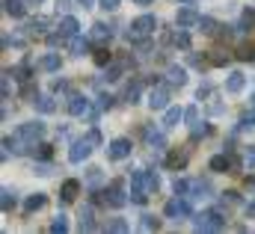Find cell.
Returning a JSON list of instances; mask_svg holds the SVG:
<instances>
[{
	"label": "cell",
	"mask_w": 255,
	"mask_h": 234,
	"mask_svg": "<svg viewBox=\"0 0 255 234\" xmlns=\"http://www.w3.org/2000/svg\"><path fill=\"white\" fill-rule=\"evenodd\" d=\"M45 136V124L42 121H27V124H21L18 130H15V139H18V145H36L39 139ZM24 151V148H21Z\"/></svg>",
	"instance_id": "1"
},
{
	"label": "cell",
	"mask_w": 255,
	"mask_h": 234,
	"mask_svg": "<svg viewBox=\"0 0 255 234\" xmlns=\"http://www.w3.org/2000/svg\"><path fill=\"white\" fill-rule=\"evenodd\" d=\"M193 226H196V232H223L226 229V217L220 211H205V214H199L193 220Z\"/></svg>",
	"instance_id": "2"
},
{
	"label": "cell",
	"mask_w": 255,
	"mask_h": 234,
	"mask_svg": "<svg viewBox=\"0 0 255 234\" xmlns=\"http://www.w3.org/2000/svg\"><path fill=\"white\" fill-rule=\"evenodd\" d=\"M154 30H157V18H154V15H139V18L130 24V33H128L125 39L128 42H136L139 36H151Z\"/></svg>",
	"instance_id": "3"
},
{
	"label": "cell",
	"mask_w": 255,
	"mask_h": 234,
	"mask_svg": "<svg viewBox=\"0 0 255 234\" xmlns=\"http://www.w3.org/2000/svg\"><path fill=\"white\" fill-rule=\"evenodd\" d=\"M163 214L166 217H172V220H184V217H190L193 214V205L190 199H172V202H166V208H163Z\"/></svg>",
	"instance_id": "4"
},
{
	"label": "cell",
	"mask_w": 255,
	"mask_h": 234,
	"mask_svg": "<svg viewBox=\"0 0 255 234\" xmlns=\"http://www.w3.org/2000/svg\"><path fill=\"white\" fill-rule=\"evenodd\" d=\"M130 184H133V187H139V190H145V193H154V190L160 187V181H157L154 172H142V169L130 172Z\"/></svg>",
	"instance_id": "5"
},
{
	"label": "cell",
	"mask_w": 255,
	"mask_h": 234,
	"mask_svg": "<svg viewBox=\"0 0 255 234\" xmlns=\"http://www.w3.org/2000/svg\"><path fill=\"white\" fill-rule=\"evenodd\" d=\"M148 107H151V110H166V107H169V86L157 83V86L148 92Z\"/></svg>",
	"instance_id": "6"
},
{
	"label": "cell",
	"mask_w": 255,
	"mask_h": 234,
	"mask_svg": "<svg viewBox=\"0 0 255 234\" xmlns=\"http://www.w3.org/2000/svg\"><path fill=\"white\" fill-rule=\"evenodd\" d=\"M92 145H95V142H92L89 136H86V139H77V142H71L68 160H71V163H83V160H86V157L92 154Z\"/></svg>",
	"instance_id": "7"
},
{
	"label": "cell",
	"mask_w": 255,
	"mask_h": 234,
	"mask_svg": "<svg viewBox=\"0 0 255 234\" xmlns=\"http://www.w3.org/2000/svg\"><path fill=\"white\" fill-rule=\"evenodd\" d=\"M104 202H107L110 208H125V205H128V196H125V190H122V181H113V184L107 187Z\"/></svg>",
	"instance_id": "8"
},
{
	"label": "cell",
	"mask_w": 255,
	"mask_h": 234,
	"mask_svg": "<svg viewBox=\"0 0 255 234\" xmlns=\"http://www.w3.org/2000/svg\"><path fill=\"white\" fill-rule=\"evenodd\" d=\"M130 148H133V145H130V139H125V136H119V139H113V142H110L107 154H110L113 160H125L128 154H130Z\"/></svg>",
	"instance_id": "9"
},
{
	"label": "cell",
	"mask_w": 255,
	"mask_h": 234,
	"mask_svg": "<svg viewBox=\"0 0 255 234\" xmlns=\"http://www.w3.org/2000/svg\"><path fill=\"white\" fill-rule=\"evenodd\" d=\"M68 113H71V116H86V113H89V101H86L83 95H71V98H68Z\"/></svg>",
	"instance_id": "10"
},
{
	"label": "cell",
	"mask_w": 255,
	"mask_h": 234,
	"mask_svg": "<svg viewBox=\"0 0 255 234\" xmlns=\"http://www.w3.org/2000/svg\"><path fill=\"white\" fill-rule=\"evenodd\" d=\"M181 118H184V110H181V107H166V113H163V121H160V124H163V130H172Z\"/></svg>",
	"instance_id": "11"
},
{
	"label": "cell",
	"mask_w": 255,
	"mask_h": 234,
	"mask_svg": "<svg viewBox=\"0 0 255 234\" xmlns=\"http://www.w3.org/2000/svg\"><path fill=\"white\" fill-rule=\"evenodd\" d=\"M175 24H178V27H184V30H187V27H196V24H199V12L190 9V6H187V9H181V12H178V18H175Z\"/></svg>",
	"instance_id": "12"
},
{
	"label": "cell",
	"mask_w": 255,
	"mask_h": 234,
	"mask_svg": "<svg viewBox=\"0 0 255 234\" xmlns=\"http://www.w3.org/2000/svg\"><path fill=\"white\" fill-rule=\"evenodd\" d=\"M68 48H71V54H74V57H83V54H89V39H83V36L77 33V36H71V39H68Z\"/></svg>",
	"instance_id": "13"
},
{
	"label": "cell",
	"mask_w": 255,
	"mask_h": 234,
	"mask_svg": "<svg viewBox=\"0 0 255 234\" xmlns=\"http://www.w3.org/2000/svg\"><path fill=\"white\" fill-rule=\"evenodd\" d=\"M80 232H95V214H92V205H83V208H80Z\"/></svg>",
	"instance_id": "14"
},
{
	"label": "cell",
	"mask_w": 255,
	"mask_h": 234,
	"mask_svg": "<svg viewBox=\"0 0 255 234\" xmlns=\"http://www.w3.org/2000/svg\"><path fill=\"white\" fill-rule=\"evenodd\" d=\"M3 12L12 18H21L27 12V0H3Z\"/></svg>",
	"instance_id": "15"
},
{
	"label": "cell",
	"mask_w": 255,
	"mask_h": 234,
	"mask_svg": "<svg viewBox=\"0 0 255 234\" xmlns=\"http://www.w3.org/2000/svg\"><path fill=\"white\" fill-rule=\"evenodd\" d=\"M139 95H142V83L133 77V80L125 86V101H128V104H136V101H139Z\"/></svg>",
	"instance_id": "16"
},
{
	"label": "cell",
	"mask_w": 255,
	"mask_h": 234,
	"mask_svg": "<svg viewBox=\"0 0 255 234\" xmlns=\"http://www.w3.org/2000/svg\"><path fill=\"white\" fill-rule=\"evenodd\" d=\"M166 77H169V83H172V86H184V83H187V71H184L181 65H169Z\"/></svg>",
	"instance_id": "17"
},
{
	"label": "cell",
	"mask_w": 255,
	"mask_h": 234,
	"mask_svg": "<svg viewBox=\"0 0 255 234\" xmlns=\"http://www.w3.org/2000/svg\"><path fill=\"white\" fill-rule=\"evenodd\" d=\"M33 104H36V110H39V113H45V116L57 110V104H54V98H51V95H36V98H33Z\"/></svg>",
	"instance_id": "18"
},
{
	"label": "cell",
	"mask_w": 255,
	"mask_h": 234,
	"mask_svg": "<svg viewBox=\"0 0 255 234\" xmlns=\"http://www.w3.org/2000/svg\"><path fill=\"white\" fill-rule=\"evenodd\" d=\"M77 30H80V24H77V18H71V15H65L63 21H60V33H63L65 39H71V36H77Z\"/></svg>",
	"instance_id": "19"
},
{
	"label": "cell",
	"mask_w": 255,
	"mask_h": 234,
	"mask_svg": "<svg viewBox=\"0 0 255 234\" xmlns=\"http://www.w3.org/2000/svg\"><path fill=\"white\" fill-rule=\"evenodd\" d=\"M244 83H247V77H244L241 71H232V74H229V80H226V89L235 95V92H241V89H244Z\"/></svg>",
	"instance_id": "20"
},
{
	"label": "cell",
	"mask_w": 255,
	"mask_h": 234,
	"mask_svg": "<svg viewBox=\"0 0 255 234\" xmlns=\"http://www.w3.org/2000/svg\"><path fill=\"white\" fill-rule=\"evenodd\" d=\"M142 133H145V139H148V145H151V148H157V151H163V145H166V139H163V133H157L154 127H145Z\"/></svg>",
	"instance_id": "21"
},
{
	"label": "cell",
	"mask_w": 255,
	"mask_h": 234,
	"mask_svg": "<svg viewBox=\"0 0 255 234\" xmlns=\"http://www.w3.org/2000/svg\"><path fill=\"white\" fill-rule=\"evenodd\" d=\"M45 205H48V196H45V193H36V196H30V199H27L24 211H27V214H33V211H42Z\"/></svg>",
	"instance_id": "22"
},
{
	"label": "cell",
	"mask_w": 255,
	"mask_h": 234,
	"mask_svg": "<svg viewBox=\"0 0 255 234\" xmlns=\"http://www.w3.org/2000/svg\"><path fill=\"white\" fill-rule=\"evenodd\" d=\"M77 193H80V184L71 178V181H65V184H63V193H60V199L68 205V202H74V196H77Z\"/></svg>",
	"instance_id": "23"
},
{
	"label": "cell",
	"mask_w": 255,
	"mask_h": 234,
	"mask_svg": "<svg viewBox=\"0 0 255 234\" xmlns=\"http://www.w3.org/2000/svg\"><path fill=\"white\" fill-rule=\"evenodd\" d=\"M190 199H208V193H211V184L208 181H190Z\"/></svg>",
	"instance_id": "24"
},
{
	"label": "cell",
	"mask_w": 255,
	"mask_h": 234,
	"mask_svg": "<svg viewBox=\"0 0 255 234\" xmlns=\"http://www.w3.org/2000/svg\"><path fill=\"white\" fill-rule=\"evenodd\" d=\"M92 39H95V42H110V39H113V30H110L107 24H95V27H92Z\"/></svg>",
	"instance_id": "25"
},
{
	"label": "cell",
	"mask_w": 255,
	"mask_h": 234,
	"mask_svg": "<svg viewBox=\"0 0 255 234\" xmlns=\"http://www.w3.org/2000/svg\"><path fill=\"white\" fill-rule=\"evenodd\" d=\"M169 169H184L187 166V151H175V154H169Z\"/></svg>",
	"instance_id": "26"
},
{
	"label": "cell",
	"mask_w": 255,
	"mask_h": 234,
	"mask_svg": "<svg viewBox=\"0 0 255 234\" xmlns=\"http://www.w3.org/2000/svg\"><path fill=\"white\" fill-rule=\"evenodd\" d=\"M229 163H232V160H229V157H226V154H214V157H211V163H208V166H211V169H214V172H223V169H229Z\"/></svg>",
	"instance_id": "27"
},
{
	"label": "cell",
	"mask_w": 255,
	"mask_h": 234,
	"mask_svg": "<svg viewBox=\"0 0 255 234\" xmlns=\"http://www.w3.org/2000/svg\"><path fill=\"white\" fill-rule=\"evenodd\" d=\"M255 27V9H244V15H241V30L247 33V30H253Z\"/></svg>",
	"instance_id": "28"
},
{
	"label": "cell",
	"mask_w": 255,
	"mask_h": 234,
	"mask_svg": "<svg viewBox=\"0 0 255 234\" xmlns=\"http://www.w3.org/2000/svg\"><path fill=\"white\" fill-rule=\"evenodd\" d=\"M42 68L45 71H60V57L57 54H48V57L42 59Z\"/></svg>",
	"instance_id": "29"
},
{
	"label": "cell",
	"mask_w": 255,
	"mask_h": 234,
	"mask_svg": "<svg viewBox=\"0 0 255 234\" xmlns=\"http://www.w3.org/2000/svg\"><path fill=\"white\" fill-rule=\"evenodd\" d=\"M199 27H202V33H208V36H214V33L220 30L214 18H199Z\"/></svg>",
	"instance_id": "30"
},
{
	"label": "cell",
	"mask_w": 255,
	"mask_h": 234,
	"mask_svg": "<svg viewBox=\"0 0 255 234\" xmlns=\"http://www.w3.org/2000/svg\"><path fill=\"white\" fill-rule=\"evenodd\" d=\"M172 42H175L178 48H184V51H187V48H190V36H187V30L181 27V30H178L175 36H172Z\"/></svg>",
	"instance_id": "31"
},
{
	"label": "cell",
	"mask_w": 255,
	"mask_h": 234,
	"mask_svg": "<svg viewBox=\"0 0 255 234\" xmlns=\"http://www.w3.org/2000/svg\"><path fill=\"white\" fill-rule=\"evenodd\" d=\"M130 202H133V205H145V202H148V193L139 190V187H130Z\"/></svg>",
	"instance_id": "32"
},
{
	"label": "cell",
	"mask_w": 255,
	"mask_h": 234,
	"mask_svg": "<svg viewBox=\"0 0 255 234\" xmlns=\"http://www.w3.org/2000/svg\"><path fill=\"white\" fill-rule=\"evenodd\" d=\"M107 232H113V234H125V232H128V223L116 217V220H110V223H107Z\"/></svg>",
	"instance_id": "33"
},
{
	"label": "cell",
	"mask_w": 255,
	"mask_h": 234,
	"mask_svg": "<svg viewBox=\"0 0 255 234\" xmlns=\"http://www.w3.org/2000/svg\"><path fill=\"white\" fill-rule=\"evenodd\" d=\"M244 166H247L250 172H255V145L244 148Z\"/></svg>",
	"instance_id": "34"
},
{
	"label": "cell",
	"mask_w": 255,
	"mask_h": 234,
	"mask_svg": "<svg viewBox=\"0 0 255 234\" xmlns=\"http://www.w3.org/2000/svg\"><path fill=\"white\" fill-rule=\"evenodd\" d=\"M238 130H255V110L253 113H247V116L238 121Z\"/></svg>",
	"instance_id": "35"
},
{
	"label": "cell",
	"mask_w": 255,
	"mask_h": 234,
	"mask_svg": "<svg viewBox=\"0 0 255 234\" xmlns=\"http://www.w3.org/2000/svg\"><path fill=\"white\" fill-rule=\"evenodd\" d=\"M139 229H142V232H157V229H160V220H154V217H142Z\"/></svg>",
	"instance_id": "36"
},
{
	"label": "cell",
	"mask_w": 255,
	"mask_h": 234,
	"mask_svg": "<svg viewBox=\"0 0 255 234\" xmlns=\"http://www.w3.org/2000/svg\"><path fill=\"white\" fill-rule=\"evenodd\" d=\"M45 27H48V18H33L27 24V30H33V33H45Z\"/></svg>",
	"instance_id": "37"
},
{
	"label": "cell",
	"mask_w": 255,
	"mask_h": 234,
	"mask_svg": "<svg viewBox=\"0 0 255 234\" xmlns=\"http://www.w3.org/2000/svg\"><path fill=\"white\" fill-rule=\"evenodd\" d=\"M208 133H211V124H199V121L193 124V139H205Z\"/></svg>",
	"instance_id": "38"
},
{
	"label": "cell",
	"mask_w": 255,
	"mask_h": 234,
	"mask_svg": "<svg viewBox=\"0 0 255 234\" xmlns=\"http://www.w3.org/2000/svg\"><path fill=\"white\" fill-rule=\"evenodd\" d=\"M95 62H98V65H110V62H113L110 51H107V48H98V51H95Z\"/></svg>",
	"instance_id": "39"
},
{
	"label": "cell",
	"mask_w": 255,
	"mask_h": 234,
	"mask_svg": "<svg viewBox=\"0 0 255 234\" xmlns=\"http://www.w3.org/2000/svg\"><path fill=\"white\" fill-rule=\"evenodd\" d=\"M33 157H42V160H51V145H33Z\"/></svg>",
	"instance_id": "40"
},
{
	"label": "cell",
	"mask_w": 255,
	"mask_h": 234,
	"mask_svg": "<svg viewBox=\"0 0 255 234\" xmlns=\"http://www.w3.org/2000/svg\"><path fill=\"white\" fill-rule=\"evenodd\" d=\"M0 205H3V211H6V214L15 208V196H12V190H3V202H0Z\"/></svg>",
	"instance_id": "41"
},
{
	"label": "cell",
	"mask_w": 255,
	"mask_h": 234,
	"mask_svg": "<svg viewBox=\"0 0 255 234\" xmlns=\"http://www.w3.org/2000/svg\"><path fill=\"white\" fill-rule=\"evenodd\" d=\"M65 229H68V223H65V217L60 214V217H57V220L51 223V232H54V234H63Z\"/></svg>",
	"instance_id": "42"
},
{
	"label": "cell",
	"mask_w": 255,
	"mask_h": 234,
	"mask_svg": "<svg viewBox=\"0 0 255 234\" xmlns=\"http://www.w3.org/2000/svg\"><path fill=\"white\" fill-rule=\"evenodd\" d=\"M187 193H190V181L178 178V181H175V196H187Z\"/></svg>",
	"instance_id": "43"
},
{
	"label": "cell",
	"mask_w": 255,
	"mask_h": 234,
	"mask_svg": "<svg viewBox=\"0 0 255 234\" xmlns=\"http://www.w3.org/2000/svg\"><path fill=\"white\" fill-rule=\"evenodd\" d=\"M220 202H223V205H241L238 193H223V196H220Z\"/></svg>",
	"instance_id": "44"
},
{
	"label": "cell",
	"mask_w": 255,
	"mask_h": 234,
	"mask_svg": "<svg viewBox=\"0 0 255 234\" xmlns=\"http://www.w3.org/2000/svg\"><path fill=\"white\" fill-rule=\"evenodd\" d=\"M184 121L196 124V121H199V110H196V107H187V110H184Z\"/></svg>",
	"instance_id": "45"
},
{
	"label": "cell",
	"mask_w": 255,
	"mask_h": 234,
	"mask_svg": "<svg viewBox=\"0 0 255 234\" xmlns=\"http://www.w3.org/2000/svg\"><path fill=\"white\" fill-rule=\"evenodd\" d=\"M229 54H214V57H211V65H229Z\"/></svg>",
	"instance_id": "46"
},
{
	"label": "cell",
	"mask_w": 255,
	"mask_h": 234,
	"mask_svg": "<svg viewBox=\"0 0 255 234\" xmlns=\"http://www.w3.org/2000/svg\"><path fill=\"white\" fill-rule=\"evenodd\" d=\"M98 3H101V9L113 12V9H119V3H122V0H98Z\"/></svg>",
	"instance_id": "47"
},
{
	"label": "cell",
	"mask_w": 255,
	"mask_h": 234,
	"mask_svg": "<svg viewBox=\"0 0 255 234\" xmlns=\"http://www.w3.org/2000/svg\"><path fill=\"white\" fill-rule=\"evenodd\" d=\"M89 184H101V169H89Z\"/></svg>",
	"instance_id": "48"
},
{
	"label": "cell",
	"mask_w": 255,
	"mask_h": 234,
	"mask_svg": "<svg viewBox=\"0 0 255 234\" xmlns=\"http://www.w3.org/2000/svg\"><path fill=\"white\" fill-rule=\"evenodd\" d=\"M238 57H241V59H253L255 54H253V48H250V45H244V48L238 51Z\"/></svg>",
	"instance_id": "49"
},
{
	"label": "cell",
	"mask_w": 255,
	"mask_h": 234,
	"mask_svg": "<svg viewBox=\"0 0 255 234\" xmlns=\"http://www.w3.org/2000/svg\"><path fill=\"white\" fill-rule=\"evenodd\" d=\"M51 172H54L51 163H39V166H36V175H51Z\"/></svg>",
	"instance_id": "50"
},
{
	"label": "cell",
	"mask_w": 255,
	"mask_h": 234,
	"mask_svg": "<svg viewBox=\"0 0 255 234\" xmlns=\"http://www.w3.org/2000/svg\"><path fill=\"white\" fill-rule=\"evenodd\" d=\"M54 92L60 95V92H68V83L65 80H54Z\"/></svg>",
	"instance_id": "51"
},
{
	"label": "cell",
	"mask_w": 255,
	"mask_h": 234,
	"mask_svg": "<svg viewBox=\"0 0 255 234\" xmlns=\"http://www.w3.org/2000/svg\"><path fill=\"white\" fill-rule=\"evenodd\" d=\"M98 107H101V110H110V107H113V98H110V95H104V98L98 101Z\"/></svg>",
	"instance_id": "52"
},
{
	"label": "cell",
	"mask_w": 255,
	"mask_h": 234,
	"mask_svg": "<svg viewBox=\"0 0 255 234\" xmlns=\"http://www.w3.org/2000/svg\"><path fill=\"white\" fill-rule=\"evenodd\" d=\"M208 95H211V86H208V83H205V86H199V98H208Z\"/></svg>",
	"instance_id": "53"
},
{
	"label": "cell",
	"mask_w": 255,
	"mask_h": 234,
	"mask_svg": "<svg viewBox=\"0 0 255 234\" xmlns=\"http://www.w3.org/2000/svg\"><path fill=\"white\" fill-rule=\"evenodd\" d=\"M229 169H232V175H238V172H241V160H232Z\"/></svg>",
	"instance_id": "54"
},
{
	"label": "cell",
	"mask_w": 255,
	"mask_h": 234,
	"mask_svg": "<svg viewBox=\"0 0 255 234\" xmlns=\"http://www.w3.org/2000/svg\"><path fill=\"white\" fill-rule=\"evenodd\" d=\"M136 6H148V3H154V0H133Z\"/></svg>",
	"instance_id": "55"
},
{
	"label": "cell",
	"mask_w": 255,
	"mask_h": 234,
	"mask_svg": "<svg viewBox=\"0 0 255 234\" xmlns=\"http://www.w3.org/2000/svg\"><path fill=\"white\" fill-rule=\"evenodd\" d=\"M39 3H42V0H27V6H39Z\"/></svg>",
	"instance_id": "56"
},
{
	"label": "cell",
	"mask_w": 255,
	"mask_h": 234,
	"mask_svg": "<svg viewBox=\"0 0 255 234\" xmlns=\"http://www.w3.org/2000/svg\"><path fill=\"white\" fill-rule=\"evenodd\" d=\"M175 3H196V0H175Z\"/></svg>",
	"instance_id": "57"
},
{
	"label": "cell",
	"mask_w": 255,
	"mask_h": 234,
	"mask_svg": "<svg viewBox=\"0 0 255 234\" xmlns=\"http://www.w3.org/2000/svg\"><path fill=\"white\" fill-rule=\"evenodd\" d=\"M80 3H83V6H89V3H92V0H80Z\"/></svg>",
	"instance_id": "58"
},
{
	"label": "cell",
	"mask_w": 255,
	"mask_h": 234,
	"mask_svg": "<svg viewBox=\"0 0 255 234\" xmlns=\"http://www.w3.org/2000/svg\"><path fill=\"white\" fill-rule=\"evenodd\" d=\"M253 107H255V95H253Z\"/></svg>",
	"instance_id": "59"
}]
</instances>
